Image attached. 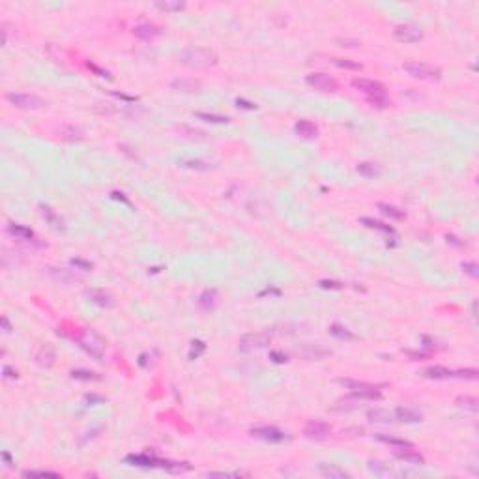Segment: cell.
Returning a JSON list of instances; mask_svg holds the SVG:
<instances>
[{"label":"cell","instance_id":"12","mask_svg":"<svg viewBox=\"0 0 479 479\" xmlns=\"http://www.w3.org/2000/svg\"><path fill=\"white\" fill-rule=\"evenodd\" d=\"M393 455H395L397 459H400V461L410 462V464H425L423 455H419L414 447H395V449H393Z\"/></svg>","mask_w":479,"mask_h":479},{"label":"cell","instance_id":"1","mask_svg":"<svg viewBox=\"0 0 479 479\" xmlns=\"http://www.w3.org/2000/svg\"><path fill=\"white\" fill-rule=\"evenodd\" d=\"M180 62L191 70H206L217 64V56L210 49L202 47H187L180 53Z\"/></svg>","mask_w":479,"mask_h":479},{"label":"cell","instance_id":"40","mask_svg":"<svg viewBox=\"0 0 479 479\" xmlns=\"http://www.w3.org/2000/svg\"><path fill=\"white\" fill-rule=\"evenodd\" d=\"M215 302H217V294L213 292V290H206L200 296V303H202V307H206V309H212L213 305H215Z\"/></svg>","mask_w":479,"mask_h":479},{"label":"cell","instance_id":"47","mask_svg":"<svg viewBox=\"0 0 479 479\" xmlns=\"http://www.w3.org/2000/svg\"><path fill=\"white\" fill-rule=\"evenodd\" d=\"M4 376H6V378H17L19 374H17V371H13L11 367L6 365V367H4Z\"/></svg>","mask_w":479,"mask_h":479},{"label":"cell","instance_id":"26","mask_svg":"<svg viewBox=\"0 0 479 479\" xmlns=\"http://www.w3.org/2000/svg\"><path fill=\"white\" fill-rule=\"evenodd\" d=\"M320 472H322V476H326V478H329V479L350 478L348 472L341 470V468H337V466H328V464H320Z\"/></svg>","mask_w":479,"mask_h":479},{"label":"cell","instance_id":"30","mask_svg":"<svg viewBox=\"0 0 479 479\" xmlns=\"http://www.w3.org/2000/svg\"><path fill=\"white\" fill-rule=\"evenodd\" d=\"M40 210H41V215H43L45 219L53 225L54 229H64L62 219H60V217H58V215H56V213H54L49 206H40Z\"/></svg>","mask_w":479,"mask_h":479},{"label":"cell","instance_id":"36","mask_svg":"<svg viewBox=\"0 0 479 479\" xmlns=\"http://www.w3.org/2000/svg\"><path fill=\"white\" fill-rule=\"evenodd\" d=\"M331 62L335 64L337 68H341V70H352V71H361V64L358 62H352V60H348V58H333Z\"/></svg>","mask_w":479,"mask_h":479},{"label":"cell","instance_id":"31","mask_svg":"<svg viewBox=\"0 0 479 479\" xmlns=\"http://www.w3.org/2000/svg\"><path fill=\"white\" fill-rule=\"evenodd\" d=\"M361 223H363L365 227H369V229H374V231L386 232V234H393V232H395L390 227V225H384L382 221H374V219H371V217H361Z\"/></svg>","mask_w":479,"mask_h":479},{"label":"cell","instance_id":"16","mask_svg":"<svg viewBox=\"0 0 479 479\" xmlns=\"http://www.w3.org/2000/svg\"><path fill=\"white\" fill-rule=\"evenodd\" d=\"M294 131L300 135V137H303V139H315V137H319V127L313 124V122H309V120L296 122Z\"/></svg>","mask_w":479,"mask_h":479},{"label":"cell","instance_id":"39","mask_svg":"<svg viewBox=\"0 0 479 479\" xmlns=\"http://www.w3.org/2000/svg\"><path fill=\"white\" fill-rule=\"evenodd\" d=\"M23 478H62L58 472H49V470H27L23 472Z\"/></svg>","mask_w":479,"mask_h":479},{"label":"cell","instance_id":"49","mask_svg":"<svg viewBox=\"0 0 479 479\" xmlns=\"http://www.w3.org/2000/svg\"><path fill=\"white\" fill-rule=\"evenodd\" d=\"M272 358H275V361H277V363H283V361H286V356H281V354H277V352H272Z\"/></svg>","mask_w":479,"mask_h":479},{"label":"cell","instance_id":"27","mask_svg":"<svg viewBox=\"0 0 479 479\" xmlns=\"http://www.w3.org/2000/svg\"><path fill=\"white\" fill-rule=\"evenodd\" d=\"M195 118L199 120H204V122H210V124H229L231 118L229 116H221V115H210V113H195Z\"/></svg>","mask_w":479,"mask_h":479},{"label":"cell","instance_id":"42","mask_svg":"<svg viewBox=\"0 0 479 479\" xmlns=\"http://www.w3.org/2000/svg\"><path fill=\"white\" fill-rule=\"evenodd\" d=\"M182 165L184 167H189V169H197V170H208L210 169V165L208 163H204V161H193V160H184L182 161Z\"/></svg>","mask_w":479,"mask_h":479},{"label":"cell","instance_id":"41","mask_svg":"<svg viewBox=\"0 0 479 479\" xmlns=\"http://www.w3.org/2000/svg\"><path fill=\"white\" fill-rule=\"evenodd\" d=\"M453 378H464V380H476L478 371L476 369H464V371H453Z\"/></svg>","mask_w":479,"mask_h":479},{"label":"cell","instance_id":"17","mask_svg":"<svg viewBox=\"0 0 479 479\" xmlns=\"http://www.w3.org/2000/svg\"><path fill=\"white\" fill-rule=\"evenodd\" d=\"M8 232L11 236H15L17 240H23V241H32V243H38V238L36 234L27 227H21V225H9Z\"/></svg>","mask_w":479,"mask_h":479},{"label":"cell","instance_id":"34","mask_svg":"<svg viewBox=\"0 0 479 479\" xmlns=\"http://www.w3.org/2000/svg\"><path fill=\"white\" fill-rule=\"evenodd\" d=\"M339 384L341 386H345L346 390H363V388H371V384H367V382H361V380H352V378H339Z\"/></svg>","mask_w":479,"mask_h":479},{"label":"cell","instance_id":"18","mask_svg":"<svg viewBox=\"0 0 479 479\" xmlns=\"http://www.w3.org/2000/svg\"><path fill=\"white\" fill-rule=\"evenodd\" d=\"M423 376L425 378H435V380H445V378H453V371L445 369V367H440V365H435V367H427L423 369Z\"/></svg>","mask_w":479,"mask_h":479},{"label":"cell","instance_id":"43","mask_svg":"<svg viewBox=\"0 0 479 479\" xmlns=\"http://www.w3.org/2000/svg\"><path fill=\"white\" fill-rule=\"evenodd\" d=\"M71 266L79 268V270H82V272H88V270L94 268V264H92V262H86V260H80V258H73V260H71Z\"/></svg>","mask_w":479,"mask_h":479},{"label":"cell","instance_id":"6","mask_svg":"<svg viewBox=\"0 0 479 479\" xmlns=\"http://www.w3.org/2000/svg\"><path fill=\"white\" fill-rule=\"evenodd\" d=\"M6 101L19 109H43L47 105L43 99L34 94H6Z\"/></svg>","mask_w":479,"mask_h":479},{"label":"cell","instance_id":"10","mask_svg":"<svg viewBox=\"0 0 479 479\" xmlns=\"http://www.w3.org/2000/svg\"><path fill=\"white\" fill-rule=\"evenodd\" d=\"M329 433H331V427L324 421H309L303 429V435L311 440H324Z\"/></svg>","mask_w":479,"mask_h":479},{"label":"cell","instance_id":"37","mask_svg":"<svg viewBox=\"0 0 479 479\" xmlns=\"http://www.w3.org/2000/svg\"><path fill=\"white\" fill-rule=\"evenodd\" d=\"M478 404H479L478 399H474V397H461V399H457V406L468 410V412H478L479 408Z\"/></svg>","mask_w":479,"mask_h":479},{"label":"cell","instance_id":"13","mask_svg":"<svg viewBox=\"0 0 479 479\" xmlns=\"http://www.w3.org/2000/svg\"><path fill=\"white\" fill-rule=\"evenodd\" d=\"M47 274L53 277L54 281H60L64 284H71V283H79L82 281V277L77 274H73L70 270H58V268H47Z\"/></svg>","mask_w":479,"mask_h":479},{"label":"cell","instance_id":"5","mask_svg":"<svg viewBox=\"0 0 479 479\" xmlns=\"http://www.w3.org/2000/svg\"><path fill=\"white\" fill-rule=\"evenodd\" d=\"M305 82L320 92H337L339 90V82L328 73H311L305 77Z\"/></svg>","mask_w":479,"mask_h":479},{"label":"cell","instance_id":"29","mask_svg":"<svg viewBox=\"0 0 479 479\" xmlns=\"http://www.w3.org/2000/svg\"><path fill=\"white\" fill-rule=\"evenodd\" d=\"M60 133H62L64 139H70V141H82L84 139V133L80 131L79 127H73V125H64V127H60Z\"/></svg>","mask_w":479,"mask_h":479},{"label":"cell","instance_id":"46","mask_svg":"<svg viewBox=\"0 0 479 479\" xmlns=\"http://www.w3.org/2000/svg\"><path fill=\"white\" fill-rule=\"evenodd\" d=\"M320 286L322 288H335V290H339V288H343V283H337V281H320Z\"/></svg>","mask_w":479,"mask_h":479},{"label":"cell","instance_id":"20","mask_svg":"<svg viewBox=\"0 0 479 479\" xmlns=\"http://www.w3.org/2000/svg\"><path fill=\"white\" fill-rule=\"evenodd\" d=\"M36 363L40 367H51L54 363V350L51 346H41L36 354Z\"/></svg>","mask_w":479,"mask_h":479},{"label":"cell","instance_id":"32","mask_svg":"<svg viewBox=\"0 0 479 479\" xmlns=\"http://www.w3.org/2000/svg\"><path fill=\"white\" fill-rule=\"evenodd\" d=\"M71 376L75 380H86V382H98L101 380V376L94 371H84V369H77V371H71Z\"/></svg>","mask_w":479,"mask_h":479},{"label":"cell","instance_id":"45","mask_svg":"<svg viewBox=\"0 0 479 479\" xmlns=\"http://www.w3.org/2000/svg\"><path fill=\"white\" fill-rule=\"evenodd\" d=\"M191 354H189V358L193 359V358H197V356L200 354L202 350H204V343H200V341H195V343H191Z\"/></svg>","mask_w":479,"mask_h":479},{"label":"cell","instance_id":"11","mask_svg":"<svg viewBox=\"0 0 479 479\" xmlns=\"http://www.w3.org/2000/svg\"><path fill=\"white\" fill-rule=\"evenodd\" d=\"M298 354L305 359H309V361H319V359H324L326 356L331 354V350L320 345H305L303 348H298Z\"/></svg>","mask_w":479,"mask_h":479},{"label":"cell","instance_id":"35","mask_svg":"<svg viewBox=\"0 0 479 479\" xmlns=\"http://www.w3.org/2000/svg\"><path fill=\"white\" fill-rule=\"evenodd\" d=\"M358 172L363 174V176L373 178V176H378V174H380V167H376L374 163H359V165H358Z\"/></svg>","mask_w":479,"mask_h":479},{"label":"cell","instance_id":"33","mask_svg":"<svg viewBox=\"0 0 479 479\" xmlns=\"http://www.w3.org/2000/svg\"><path fill=\"white\" fill-rule=\"evenodd\" d=\"M329 333L333 335V337H337V339H345V341H354L356 339V335L350 331V329H346V328H343V326H331L329 328Z\"/></svg>","mask_w":479,"mask_h":479},{"label":"cell","instance_id":"19","mask_svg":"<svg viewBox=\"0 0 479 479\" xmlns=\"http://www.w3.org/2000/svg\"><path fill=\"white\" fill-rule=\"evenodd\" d=\"M393 414H395V421H402V423H417V421H421V414H417V412L410 408H402V406L393 410Z\"/></svg>","mask_w":479,"mask_h":479},{"label":"cell","instance_id":"4","mask_svg":"<svg viewBox=\"0 0 479 479\" xmlns=\"http://www.w3.org/2000/svg\"><path fill=\"white\" fill-rule=\"evenodd\" d=\"M79 345L82 346L90 356H94L96 359H101V358H103L105 343H103V339L99 337L98 333H94V331H84V333L79 337Z\"/></svg>","mask_w":479,"mask_h":479},{"label":"cell","instance_id":"24","mask_svg":"<svg viewBox=\"0 0 479 479\" xmlns=\"http://www.w3.org/2000/svg\"><path fill=\"white\" fill-rule=\"evenodd\" d=\"M369 470L373 472L374 476L378 478H390V476H395V472L390 468V464H384L380 461H369Z\"/></svg>","mask_w":479,"mask_h":479},{"label":"cell","instance_id":"22","mask_svg":"<svg viewBox=\"0 0 479 479\" xmlns=\"http://www.w3.org/2000/svg\"><path fill=\"white\" fill-rule=\"evenodd\" d=\"M352 395L359 400H380L382 399V393L376 390L374 386H371V388H363V390H356V391H352Z\"/></svg>","mask_w":479,"mask_h":479},{"label":"cell","instance_id":"7","mask_svg":"<svg viewBox=\"0 0 479 479\" xmlns=\"http://www.w3.org/2000/svg\"><path fill=\"white\" fill-rule=\"evenodd\" d=\"M272 335L266 331H257V333H247L240 339V346L243 350H255V348H264L270 345Z\"/></svg>","mask_w":479,"mask_h":479},{"label":"cell","instance_id":"50","mask_svg":"<svg viewBox=\"0 0 479 479\" xmlns=\"http://www.w3.org/2000/svg\"><path fill=\"white\" fill-rule=\"evenodd\" d=\"M2 328H4V331H6V333H9V331H11V326H9V322H8V319H6V317L2 319Z\"/></svg>","mask_w":479,"mask_h":479},{"label":"cell","instance_id":"8","mask_svg":"<svg viewBox=\"0 0 479 479\" xmlns=\"http://www.w3.org/2000/svg\"><path fill=\"white\" fill-rule=\"evenodd\" d=\"M393 34L402 43H417L423 40V32L414 25H399L393 30Z\"/></svg>","mask_w":479,"mask_h":479},{"label":"cell","instance_id":"15","mask_svg":"<svg viewBox=\"0 0 479 479\" xmlns=\"http://www.w3.org/2000/svg\"><path fill=\"white\" fill-rule=\"evenodd\" d=\"M133 34L137 36V38L144 40V41H150V40H154V38H158V36L161 34V30H160V27H156V25L142 23V25H137V27L133 28Z\"/></svg>","mask_w":479,"mask_h":479},{"label":"cell","instance_id":"28","mask_svg":"<svg viewBox=\"0 0 479 479\" xmlns=\"http://www.w3.org/2000/svg\"><path fill=\"white\" fill-rule=\"evenodd\" d=\"M378 210H380L384 215H388V217H391V219H397V221H400V219L406 217V213L402 212V210L395 208V206H390V204H378Z\"/></svg>","mask_w":479,"mask_h":479},{"label":"cell","instance_id":"23","mask_svg":"<svg viewBox=\"0 0 479 479\" xmlns=\"http://www.w3.org/2000/svg\"><path fill=\"white\" fill-rule=\"evenodd\" d=\"M374 438H376V440H380V442H384V444L393 445V447H414V445L410 444L408 440H404V438H397V436L384 435V433H378V435H374Z\"/></svg>","mask_w":479,"mask_h":479},{"label":"cell","instance_id":"2","mask_svg":"<svg viewBox=\"0 0 479 479\" xmlns=\"http://www.w3.org/2000/svg\"><path fill=\"white\" fill-rule=\"evenodd\" d=\"M352 86L358 92H361L367 96V101L373 107H386L390 105L388 101V94H386V86L373 79H352Z\"/></svg>","mask_w":479,"mask_h":479},{"label":"cell","instance_id":"48","mask_svg":"<svg viewBox=\"0 0 479 479\" xmlns=\"http://www.w3.org/2000/svg\"><path fill=\"white\" fill-rule=\"evenodd\" d=\"M236 103H238V105H241V107H245V109H251V111H253V109H257V105L247 103V101H243V99H236Z\"/></svg>","mask_w":479,"mask_h":479},{"label":"cell","instance_id":"44","mask_svg":"<svg viewBox=\"0 0 479 479\" xmlns=\"http://www.w3.org/2000/svg\"><path fill=\"white\" fill-rule=\"evenodd\" d=\"M462 270H464L468 275H472V277H478L479 275L478 264H474V262H462Z\"/></svg>","mask_w":479,"mask_h":479},{"label":"cell","instance_id":"21","mask_svg":"<svg viewBox=\"0 0 479 479\" xmlns=\"http://www.w3.org/2000/svg\"><path fill=\"white\" fill-rule=\"evenodd\" d=\"M86 298H88V302L96 303V305H99V307H111V305H113L111 296H107V294L101 292V290H88V292H86Z\"/></svg>","mask_w":479,"mask_h":479},{"label":"cell","instance_id":"38","mask_svg":"<svg viewBox=\"0 0 479 479\" xmlns=\"http://www.w3.org/2000/svg\"><path fill=\"white\" fill-rule=\"evenodd\" d=\"M156 8L163 9V11H180L186 8L184 2H172V0H165V2H156Z\"/></svg>","mask_w":479,"mask_h":479},{"label":"cell","instance_id":"3","mask_svg":"<svg viewBox=\"0 0 479 479\" xmlns=\"http://www.w3.org/2000/svg\"><path fill=\"white\" fill-rule=\"evenodd\" d=\"M402 70L406 71L408 75L421 80H438L440 75H442L440 68L425 62H419V60H408V62H404L402 64Z\"/></svg>","mask_w":479,"mask_h":479},{"label":"cell","instance_id":"14","mask_svg":"<svg viewBox=\"0 0 479 479\" xmlns=\"http://www.w3.org/2000/svg\"><path fill=\"white\" fill-rule=\"evenodd\" d=\"M172 90L176 92H186V94H195V92H200L202 90V84L195 79H176L172 80Z\"/></svg>","mask_w":479,"mask_h":479},{"label":"cell","instance_id":"9","mask_svg":"<svg viewBox=\"0 0 479 479\" xmlns=\"http://www.w3.org/2000/svg\"><path fill=\"white\" fill-rule=\"evenodd\" d=\"M251 435L255 436V438L264 440V442H272V444H279V442H284L288 438L283 431H279L275 427H257V429L251 431Z\"/></svg>","mask_w":479,"mask_h":479},{"label":"cell","instance_id":"25","mask_svg":"<svg viewBox=\"0 0 479 479\" xmlns=\"http://www.w3.org/2000/svg\"><path fill=\"white\" fill-rule=\"evenodd\" d=\"M367 417L371 421H376V423H391V421H395V414L390 412V410H371L367 414Z\"/></svg>","mask_w":479,"mask_h":479}]
</instances>
